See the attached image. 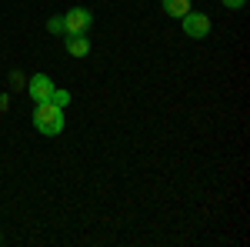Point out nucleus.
Returning a JSON list of instances; mask_svg holds the SVG:
<instances>
[{"label": "nucleus", "mask_w": 250, "mask_h": 247, "mask_svg": "<svg viewBox=\"0 0 250 247\" xmlns=\"http://www.w3.org/2000/svg\"><path fill=\"white\" fill-rule=\"evenodd\" d=\"M63 47H67L70 57H87V54H90V40H87V34H63Z\"/></svg>", "instance_id": "nucleus-5"}, {"label": "nucleus", "mask_w": 250, "mask_h": 247, "mask_svg": "<svg viewBox=\"0 0 250 247\" xmlns=\"http://www.w3.org/2000/svg\"><path fill=\"white\" fill-rule=\"evenodd\" d=\"M34 127H37L43 137H54V134H60V131H63V107L50 104V100L37 104V111H34Z\"/></svg>", "instance_id": "nucleus-1"}, {"label": "nucleus", "mask_w": 250, "mask_h": 247, "mask_svg": "<svg viewBox=\"0 0 250 247\" xmlns=\"http://www.w3.org/2000/svg\"><path fill=\"white\" fill-rule=\"evenodd\" d=\"M220 3H224V7H227V10H240V7H244V3H247V0H220Z\"/></svg>", "instance_id": "nucleus-9"}, {"label": "nucleus", "mask_w": 250, "mask_h": 247, "mask_svg": "<svg viewBox=\"0 0 250 247\" xmlns=\"http://www.w3.org/2000/svg\"><path fill=\"white\" fill-rule=\"evenodd\" d=\"M27 94L34 97V104L50 100V94H54V80H50L47 74H34V77H30V84H27Z\"/></svg>", "instance_id": "nucleus-4"}, {"label": "nucleus", "mask_w": 250, "mask_h": 247, "mask_svg": "<svg viewBox=\"0 0 250 247\" xmlns=\"http://www.w3.org/2000/svg\"><path fill=\"white\" fill-rule=\"evenodd\" d=\"M184 34H187V37H193V40H204L207 37V34H210V17H207V14H184Z\"/></svg>", "instance_id": "nucleus-3"}, {"label": "nucleus", "mask_w": 250, "mask_h": 247, "mask_svg": "<svg viewBox=\"0 0 250 247\" xmlns=\"http://www.w3.org/2000/svg\"><path fill=\"white\" fill-rule=\"evenodd\" d=\"M164 3V10L170 14V17H184V14H190V0H160Z\"/></svg>", "instance_id": "nucleus-6"}, {"label": "nucleus", "mask_w": 250, "mask_h": 247, "mask_svg": "<svg viewBox=\"0 0 250 247\" xmlns=\"http://www.w3.org/2000/svg\"><path fill=\"white\" fill-rule=\"evenodd\" d=\"M47 30L50 34H63V17H50L47 20Z\"/></svg>", "instance_id": "nucleus-8"}, {"label": "nucleus", "mask_w": 250, "mask_h": 247, "mask_svg": "<svg viewBox=\"0 0 250 247\" xmlns=\"http://www.w3.org/2000/svg\"><path fill=\"white\" fill-rule=\"evenodd\" d=\"M94 27V14L87 7H70L63 14V34H90Z\"/></svg>", "instance_id": "nucleus-2"}, {"label": "nucleus", "mask_w": 250, "mask_h": 247, "mask_svg": "<svg viewBox=\"0 0 250 247\" xmlns=\"http://www.w3.org/2000/svg\"><path fill=\"white\" fill-rule=\"evenodd\" d=\"M50 104H57V107H67V104H70V90H57V87H54V94H50Z\"/></svg>", "instance_id": "nucleus-7"}]
</instances>
